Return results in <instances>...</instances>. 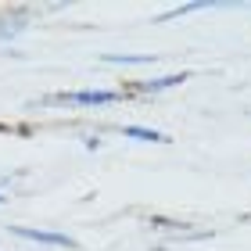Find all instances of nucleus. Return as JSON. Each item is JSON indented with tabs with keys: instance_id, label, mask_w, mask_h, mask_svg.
<instances>
[{
	"instance_id": "7",
	"label": "nucleus",
	"mask_w": 251,
	"mask_h": 251,
	"mask_svg": "<svg viewBox=\"0 0 251 251\" xmlns=\"http://www.w3.org/2000/svg\"><path fill=\"white\" fill-rule=\"evenodd\" d=\"M7 204V190H4V183H0V208Z\"/></svg>"
},
{
	"instance_id": "1",
	"label": "nucleus",
	"mask_w": 251,
	"mask_h": 251,
	"mask_svg": "<svg viewBox=\"0 0 251 251\" xmlns=\"http://www.w3.org/2000/svg\"><path fill=\"white\" fill-rule=\"evenodd\" d=\"M122 100H129L122 86H75V90H58V94L43 97V104L79 108V111H100V108H115V104H122Z\"/></svg>"
},
{
	"instance_id": "2",
	"label": "nucleus",
	"mask_w": 251,
	"mask_h": 251,
	"mask_svg": "<svg viewBox=\"0 0 251 251\" xmlns=\"http://www.w3.org/2000/svg\"><path fill=\"white\" fill-rule=\"evenodd\" d=\"M7 233L22 244H36L47 251H75L79 241L65 230H50V226H7Z\"/></svg>"
},
{
	"instance_id": "4",
	"label": "nucleus",
	"mask_w": 251,
	"mask_h": 251,
	"mask_svg": "<svg viewBox=\"0 0 251 251\" xmlns=\"http://www.w3.org/2000/svg\"><path fill=\"white\" fill-rule=\"evenodd\" d=\"M32 29V11L29 7H7L0 11V47H11Z\"/></svg>"
},
{
	"instance_id": "5",
	"label": "nucleus",
	"mask_w": 251,
	"mask_h": 251,
	"mask_svg": "<svg viewBox=\"0 0 251 251\" xmlns=\"http://www.w3.org/2000/svg\"><path fill=\"white\" fill-rule=\"evenodd\" d=\"M119 133L126 140H136V144H169V136L154 126H140V122H129V126H119Z\"/></svg>"
},
{
	"instance_id": "3",
	"label": "nucleus",
	"mask_w": 251,
	"mask_h": 251,
	"mask_svg": "<svg viewBox=\"0 0 251 251\" xmlns=\"http://www.w3.org/2000/svg\"><path fill=\"white\" fill-rule=\"evenodd\" d=\"M190 79V72H162V75H147V79H129L122 90H126V97H162L169 94V90H176V86H183Z\"/></svg>"
},
{
	"instance_id": "6",
	"label": "nucleus",
	"mask_w": 251,
	"mask_h": 251,
	"mask_svg": "<svg viewBox=\"0 0 251 251\" xmlns=\"http://www.w3.org/2000/svg\"><path fill=\"white\" fill-rule=\"evenodd\" d=\"M100 65H115V68H133V65H158V54H104Z\"/></svg>"
}]
</instances>
